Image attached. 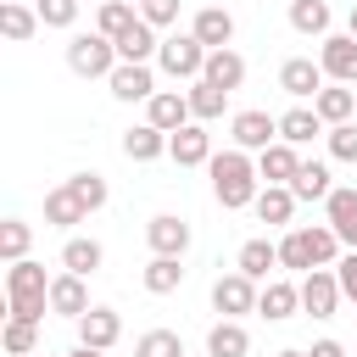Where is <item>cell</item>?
Instances as JSON below:
<instances>
[{
    "label": "cell",
    "mask_w": 357,
    "mask_h": 357,
    "mask_svg": "<svg viewBox=\"0 0 357 357\" xmlns=\"http://www.w3.org/2000/svg\"><path fill=\"white\" fill-rule=\"evenodd\" d=\"M329 22H335V17H329V6H324V0H290V28H296V33L324 39V33H329Z\"/></svg>",
    "instance_id": "1f68e13d"
},
{
    "label": "cell",
    "mask_w": 357,
    "mask_h": 357,
    "mask_svg": "<svg viewBox=\"0 0 357 357\" xmlns=\"http://www.w3.org/2000/svg\"><path fill=\"white\" fill-rule=\"evenodd\" d=\"M234 268H240L245 279H257V284H262V279H268V273L279 268V245L257 234V240H245V245H240V257H234Z\"/></svg>",
    "instance_id": "4316f807"
},
{
    "label": "cell",
    "mask_w": 357,
    "mask_h": 357,
    "mask_svg": "<svg viewBox=\"0 0 357 357\" xmlns=\"http://www.w3.org/2000/svg\"><path fill=\"white\" fill-rule=\"evenodd\" d=\"M206 173H212V195H218V206H223V212H240V206H251V201H257V190H262V173H257L251 151H240V145H229V151H212Z\"/></svg>",
    "instance_id": "6da1fadb"
},
{
    "label": "cell",
    "mask_w": 357,
    "mask_h": 357,
    "mask_svg": "<svg viewBox=\"0 0 357 357\" xmlns=\"http://www.w3.org/2000/svg\"><path fill=\"white\" fill-rule=\"evenodd\" d=\"M273 357H307V351H273Z\"/></svg>",
    "instance_id": "c3c4849f"
},
{
    "label": "cell",
    "mask_w": 357,
    "mask_h": 357,
    "mask_svg": "<svg viewBox=\"0 0 357 357\" xmlns=\"http://www.w3.org/2000/svg\"><path fill=\"white\" fill-rule=\"evenodd\" d=\"M50 312V279L39 262H6V318H28V324H45Z\"/></svg>",
    "instance_id": "7a4b0ae2"
},
{
    "label": "cell",
    "mask_w": 357,
    "mask_h": 357,
    "mask_svg": "<svg viewBox=\"0 0 357 357\" xmlns=\"http://www.w3.org/2000/svg\"><path fill=\"white\" fill-rule=\"evenodd\" d=\"M28 357H39V351H28Z\"/></svg>",
    "instance_id": "f907efd6"
},
{
    "label": "cell",
    "mask_w": 357,
    "mask_h": 357,
    "mask_svg": "<svg viewBox=\"0 0 357 357\" xmlns=\"http://www.w3.org/2000/svg\"><path fill=\"white\" fill-rule=\"evenodd\" d=\"M346 33H357V6H351V28H346Z\"/></svg>",
    "instance_id": "681fc988"
},
{
    "label": "cell",
    "mask_w": 357,
    "mask_h": 357,
    "mask_svg": "<svg viewBox=\"0 0 357 357\" xmlns=\"http://www.w3.org/2000/svg\"><path fill=\"white\" fill-rule=\"evenodd\" d=\"M78 340L95 346V351H112V346L123 340V318H117L112 307H89V312L78 318Z\"/></svg>",
    "instance_id": "2e32d148"
},
{
    "label": "cell",
    "mask_w": 357,
    "mask_h": 357,
    "mask_svg": "<svg viewBox=\"0 0 357 357\" xmlns=\"http://www.w3.org/2000/svg\"><path fill=\"white\" fill-rule=\"evenodd\" d=\"M67 357H106V351H95V346H84V340H78V346H73Z\"/></svg>",
    "instance_id": "7dc6e473"
},
{
    "label": "cell",
    "mask_w": 357,
    "mask_h": 357,
    "mask_svg": "<svg viewBox=\"0 0 357 357\" xmlns=\"http://www.w3.org/2000/svg\"><path fill=\"white\" fill-rule=\"evenodd\" d=\"M307 357H346V346H340V340H312Z\"/></svg>",
    "instance_id": "f6af8a7d"
},
{
    "label": "cell",
    "mask_w": 357,
    "mask_h": 357,
    "mask_svg": "<svg viewBox=\"0 0 357 357\" xmlns=\"http://www.w3.org/2000/svg\"><path fill=\"white\" fill-rule=\"evenodd\" d=\"M123 156H128V162H156V156H167V134H162L156 123H134V128L123 134Z\"/></svg>",
    "instance_id": "d4e9b609"
},
{
    "label": "cell",
    "mask_w": 357,
    "mask_h": 357,
    "mask_svg": "<svg viewBox=\"0 0 357 357\" xmlns=\"http://www.w3.org/2000/svg\"><path fill=\"white\" fill-rule=\"evenodd\" d=\"M106 89L134 106V100H151L156 95V73H151V61H117L112 78H106Z\"/></svg>",
    "instance_id": "ba28073f"
},
{
    "label": "cell",
    "mask_w": 357,
    "mask_h": 357,
    "mask_svg": "<svg viewBox=\"0 0 357 357\" xmlns=\"http://www.w3.org/2000/svg\"><path fill=\"white\" fill-rule=\"evenodd\" d=\"M312 106H318V117L324 123H351L357 117V84H324L318 95H312Z\"/></svg>",
    "instance_id": "ffe728a7"
},
{
    "label": "cell",
    "mask_w": 357,
    "mask_h": 357,
    "mask_svg": "<svg viewBox=\"0 0 357 357\" xmlns=\"http://www.w3.org/2000/svg\"><path fill=\"white\" fill-rule=\"evenodd\" d=\"M351 218H357V190H351V184H335V190L324 195V223L346 229Z\"/></svg>",
    "instance_id": "74e56055"
},
{
    "label": "cell",
    "mask_w": 357,
    "mask_h": 357,
    "mask_svg": "<svg viewBox=\"0 0 357 357\" xmlns=\"http://www.w3.org/2000/svg\"><path fill=\"white\" fill-rule=\"evenodd\" d=\"M245 351H251V335L240 318H218L206 329V357H245Z\"/></svg>",
    "instance_id": "603a6c76"
},
{
    "label": "cell",
    "mask_w": 357,
    "mask_h": 357,
    "mask_svg": "<svg viewBox=\"0 0 357 357\" xmlns=\"http://www.w3.org/2000/svg\"><path fill=\"white\" fill-rule=\"evenodd\" d=\"M257 296H262V284L245 279L240 268H234V273H218V284H212V312H223V318H245V312H257Z\"/></svg>",
    "instance_id": "5b68a950"
},
{
    "label": "cell",
    "mask_w": 357,
    "mask_h": 357,
    "mask_svg": "<svg viewBox=\"0 0 357 357\" xmlns=\"http://www.w3.org/2000/svg\"><path fill=\"white\" fill-rule=\"evenodd\" d=\"M89 212H84V201L67 190V178L56 184V190H45V223L50 229H73V223H84Z\"/></svg>",
    "instance_id": "484cf974"
},
{
    "label": "cell",
    "mask_w": 357,
    "mask_h": 357,
    "mask_svg": "<svg viewBox=\"0 0 357 357\" xmlns=\"http://www.w3.org/2000/svg\"><path fill=\"white\" fill-rule=\"evenodd\" d=\"M229 139H234L240 151H268V145L279 139V117H273V112H234Z\"/></svg>",
    "instance_id": "30bf717a"
},
{
    "label": "cell",
    "mask_w": 357,
    "mask_h": 357,
    "mask_svg": "<svg viewBox=\"0 0 357 357\" xmlns=\"http://www.w3.org/2000/svg\"><path fill=\"white\" fill-rule=\"evenodd\" d=\"M324 84H329V73H324V61H312V56H290V61L279 67V89H284L290 100H312Z\"/></svg>",
    "instance_id": "52a82bcc"
},
{
    "label": "cell",
    "mask_w": 357,
    "mask_h": 357,
    "mask_svg": "<svg viewBox=\"0 0 357 357\" xmlns=\"http://www.w3.org/2000/svg\"><path fill=\"white\" fill-rule=\"evenodd\" d=\"M184 95H190V112H195V123H212V117H223V106H229V89H218L212 78H195Z\"/></svg>",
    "instance_id": "f546056e"
},
{
    "label": "cell",
    "mask_w": 357,
    "mask_h": 357,
    "mask_svg": "<svg viewBox=\"0 0 357 357\" xmlns=\"http://www.w3.org/2000/svg\"><path fill=\"white\" fill-rule=\"evenodd\" d=\"M45 28H73L78 22V0H33Z\"/></svg>",
    "instance_id": "b9f144b4"
},
{
    "label": "cell",
    "mask_w": 357,
    "mask_h": 357,
    "mask_svg": "<svg viewBox=\"0 0 357 357\" xmlns=\"http://www.w3.org/2000/svg\"><path fill=\"white\" fill-rule=\"evenodd\" d=\"M156 50H162V33H156L145 17H139L128 33H117V56H123V61H156Z\"/></svg>",
    "instance_id": "83f0119b"
},
{
    "label": "cell",
    "mask_w": 357,
    "mask_h": 357,
    "mask_svg": "<svg viewBox=\"0 0 357 357\" xmlns=\"http://www.w3.org/2000/svg\"><path fill=\"white\" fill-rule=\"evenodd\" d=\"M134 22H139V6H134V0H100V11H95V28H100L106 39L128 33Z\"/></svg>",
    "instance_id": "d6a6232c"
},
{
    "label": "cell",
    "mask_w": 357,
    "mask_h": 357,
    "mask_svg": "<svg viewBox=\"0 0 357 357\" xmlns=\"http://www.w3.org/2000/svg\"><path fill=\"white\" fill-rule=\"evenodd\" d=\"M251 212H257L268 229H284V223L296 218V190H290V184H262L257 201H251Z\"/></svg>",
    "instance_id": "ac0fdd59"
},
{
    "label": "cell",
    "mask_w": 357,
    "mask_h": 357,
    "mask_svg": "<svg viewBox=\"0 0 357 357\" xmlns=\"http://www.w3.org/2000/svg\"><path fill=\"white\" fill-rule=\"evenodd\" d=\"M39 28H45V22H39V6H22V0H6V6H0V33H6L11 45H28Z\"/></svg>",
    "instance_id": "cb8c5ba5"
},
{
    "label": "cell",
    "mask_w": 357,
    "mask_h": 357,
    "mask_svg": "<svg viewBox=\"0 0 357 357\" xmlns=\"http://www.w3.org/2000/svg\"><path fill=\"white\" fill-rule=\"evenodd\" d=\"M335 234H340V245H351V251H357V218H351L346 229H335Z\"/></svg>",
    "instance_id": "bcb514c9"
},
{
    "label": "cell",
    "mask_w": 357,
    "mask_h": 357,
    "mask_svg": "<svg viewBox=\"0 0 357 357\" xmlns=\"http://www.w3.org/2000/svg\"><path fill=\"white\" fill-rule=\"evenodd\" d=\"M178 6H184V0H139V17H145L151 28H173V22H178Z\"/></svg>",
    "instance_id": "7bdbcfd3"
},
{
    "label": "cell",
    "mask_w": 357,
    "mask_h": 357,
    "mask_svg": "<svg viewBox=\"0 0 357 357\" xmlns=\"http://www.w3.org/2000/svg\"><path fill=\"white\" fill-rule=\"evenodd\" d=\"M335 279H340V290H346V301H357V251H346V257L335 262Z\"/></svg>",
    "instance_id": "ee69618b"
},
{
    "label": "cell",
    "mask_w": 357,
    "mask_h": 357,
    "mask_svg": "<svg viewBox=\"0 0 357 357\" xmlns=\"http://www.w3.org/2000/svg\"><path fill=\"white\" fill-rule=\"evenodd\" d=\"M167 156H173L178 167H206V162H212V134H206V123H184L178 134H167Z\"/></svg>",
    "instance_id": "4fadbf2b"
},
{
    "label": "cell",
    "mask_w": 357,
    "mask_h": 357,
    "mask_svg": "<svg viewBox=\"0 0 357 357\" xmlns=\"http://www.w3.org/2000/svg\"><path fill=\"white\" fill-rule=\"evenodd\" d=\"M50 312H61V318H73V324L89 312V284H84V273H67V268H61V273L50 279Z\"/></svg>",
    "instance_id": "5bb4252c"
},
{
    "label": "cell",
    "mask_w": 357,
    "mask_h": 357,
    "mask_svg": "<svg viewBox=\"0 0 357 357\" xmlns=\"http://www.w3.org/2000/svg\"><path fill=\"white\" fill-rule=\"evenodd\" d=\"M123 56H117V39H106L100 28L95 33H73L67 39V67L78 73V78H112V67H117Z\"/></svg>",
    "instance_id": "3957f363"
},
{
    "label": "cell",
    "mask_w": 357,
    "mask_h": 357,
    "mask_svg": "<svg viewBox=\"0 0 357 357\" xmlns=\"http://www.w3.org/2000/svg\"><path fill=\"white\" fill-rule=\"evenodd\" d=\"M318 45H324V50H318L324 73H329L335 84H357V33H324Z\"/></svg>",
    "instance_id": "7c38bea8"
},
{
    "label": "cell",
    "mask_w": 357,
    "mask_h": 357,
    "mask_svg": "<svg viewBox=\"0 0 357 357\" xmlns=\"http://www.w3.org/2000/svg\"><path fill=\"white\" fill-rule=\"evenodd\" d=\"M290 190H296V201H324L335 184H329V167L324 162H301L296 178H290Z\"/></svg>",
    "instance_id": "836d02e7"
},
{
    "label": "cell",
    "mask_w": 357,
    "mask_h": 357,
    "mask_svg": "<svg viewBox=\"0 0 357 357\" xmlns=\"http://www.w3.org/2000/svg\"><path fill=\"white\" fill-rule=\"evenodd\" d=\"M296 307H301V284H290V279H268V284H262V296H257V312H262L268 324L296 318Z\"/></svg>",
    "instance_id": "d6986e66"
},
{
    "label": "cell",
    "mask_w": 357,
    "mask_h": 357,
    "mask_svg": "<svg viewBox=\"0 0 357 357\" xmlns=\"http://www.w3.org/2000/svg\"><path fill=\"white\" fill-rule=\"evenodd\" d=\"M0 346H6L11 357H28V351H39V324H28V318H6V329H0Z\"/></svg>",
    "instance_id": "d590c367"
},
{
    "label": "cell",
    "mask_w": 357,
    "mask_h": 357,
    "mask_svg": "<svg viewBox=\"0 0 357 357\" xmlns=\"http://www.w3.org/2000/svg\"><path fill=\"white\" fill-rule=\"evenodd\" d=\"M100 262H106V245L89 240V234H73V240L61 245V268H67V273H84V279H89Z\"/></svg>",
    "instance_id": "f1b7e54d"
},
{
    "label": "cell",
    "mask_w": 357,
    "mask_h": 357,
    "mask_svg": "<svg viewBox=\"0 0 357 357\" xmlns=\"http://www.w3.org/2000/svg\"><path fill=\"white\" fill-rule=\"evenodd\" d=\"M28 245H33V229H28L22 218H6V223H0V262H22Z\"/></svg>",
    "instance_id": "e575fe53"
},
{
    "label": "cell",
    "mask_w": 357,
    "mask_h": 357,
    "mask_svg": "<svg viewBox=\"0 0 357 357\" xmlns=\"http://www.w3.org/2000/svg\"><path fill=\"white\" fill-rule=\"evenodd\" d=\"M324 139H329V156L335 162H351L357 167V123H329Z\"/></svg>",
    "instance_id": "60d3db41"
},
{
    "label": "cell",
    "mask_w": 357,
    "mask_h": 357,
    "mask_svg": "<svg viewBox=\"0 0 357 357\" xmlns=\"http://www.w3.org/2000/svg\"><path fill=\"white\" fill-rule=\"evenodd\" d=\"M145 123H156L162 134H178L184 123H195V112H190V95H184V89H156V95L145 100Z\"/></svg>",
    "instance_id": "9c48e42d"
},
{
    "label": "cell",
    "mask_w": 357,
    "mask_h": 357,
    "mask_svg": "<svg viewBox=\"0 0 357 357\" xmlns=\"http://www.w3.org/2000/svg\"><path fill=\"white\" fill-rule=\"evenodd\" d=\"M190 33H195L206 50H223V45H234V17H229L223 6H201V11L190 17Z\"/></svg>",
    "instance_id": "e0dca14e"
},
{
    "label": "cell",
    "mask_w": 357,
    "mask_h": 357,
    "mask_svg": "<svg viewBox=\"0 0 357 357\" xmlns=\"http://www.w3.org/2000/svg\"><path fill=\"white\" fill-rule=\"evenodd\" d=\"M279 268H290V273H312V245H307L301 229H290V234L279 240Z\"/></svg>",
    "instance_id": "8d00e7d4"
},
{
    "label": "cell",
    "mask_w": 357,
    "mask_h": 357,
    "mask_svg": "<svg viewBox=\"0 0 357 357\" xmlns=\"http://www.w3.org/2000/svg\"><path fill=\"white\" fill-rule=\"evenodd\" d=\"M340 279H335V268H312V273H301V312H312V318H335V307H340Z\"/></svg>",
    "instance_id": "8992f818"
},
{
    "label": "cell",
    "mask_w": 357,
    "mask_h": 357,
    "mask_svg": "<svg viewBox=\"0 0 357 357\" xmlns=\"http://www.w3.org/2000/svg\"><path fill=\"white\" fill-rule=\"evenodd\" d=\"M145 245H151V257H184L190 251V223L173 218V212H156L145 223Z\"/></svg>",
    "instance_id": "8fae6325"
},
{
    "label": "cell",
    "mask_w": 357,
    "mask_h": 357,
    "mask_svg": "<svg viewBox=\"0 0 357 357\" xmlns=\"http://www.w3.org/2000/svg\"><path fill=\"white\" fill-rule=\"evenodd\" d=\"M318 134H329V123L318 117V106H290L279 117V139H290V145H312Z\"/></svg>",
    "instance_id": "7402d4cb"
},
{
    "label": "cell",
    "mask_w": 357,
    "mask_h": 357,
    "mask_svg": "<svg viewBox=\"0 0 357 357\" xmlns=\"http://www.w3.org/2000/svg\"><path fill=\"white\" fill-rule=\"evenodd\" d=\"M67 190L84 201V212H100V206H106V195H112L100 173H73V178H67Z\"/></svg>",
    "instance_id": "ab89813d"
},
{
    "label": "cell",
    "mask_w": 357,
    "mask_h": 357,
    "mask_svg": "<svg viewBox=\"0 0 357 357\" xmlns=\"http://www.w3.org/2000/svg\"><path fill=\"white\" fill-rule=\"evenodd\" d=\"M296 167H301V145H290V139H273L268 151H257V173H262V184H290Z\"/></svg>",
    "instance_id": "9a60e30c"
},
{
    "label": "cell",
    "mask_w": 357,
    "mask_h": 357,
    "mask_svg": "<svg viewBox=\"0 0 357 357\" xmlns=\"http://www.w3.org/2000/svg\"><path fill=\"white\" fill-rule=\"evenodd\" d=\"M134 357H184V340L173 329H145L134 340Z\"/></svg>",
    "instance_id": "f35d334b"
},
{
    "label": "cell",
    "mask_w": 357,
    "mask_h": 357,
    "mask_svg": "<svg viewBox=\"0 0 357 357\" xmlns=\"http://www.w3.org/2000/svg\"><path fill=\"white\" fill-rule=\"evenodd\" d=\"M201 78H212L218 89H229V95H234V89L245 84V56H240L234 45H223V50H206V73H201Z\"/></svg>",
    "instance_id": "44dd1931"
},
{
    "label": "cell",
    "mask_w": 357,
    "mask_h": 357,
    "mask_svg": "<svg viewBox=\"0 0 357 357\" xmlns=\"http://www.w3.org/2000/svg\"><path fill=\"white\" fill-rule=\"evenodd\" d=\"M156 67H162L167 78H184V84H195V78L206 73V45H201L195 33H162Z\"/></svg>",
    "instance_id": "277c9868"
},
{
    "label": "cell",
    "mask_w": 357,
    "mask_h": 357,
    "mask_svg": "<svg viewBox=\"0 0 357 357\" xmlns=\"http://www.w3.org/2000/svg\"><path fill=\"white\" fill-rule=\"evenodd\" d=\"M139 284H145L151 296H173V290L184 284V268H178V257H151V262H145V273H139Z\"/></svg>",
    "instance_id": "4dcf8cb0"
}]
</instances>
